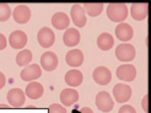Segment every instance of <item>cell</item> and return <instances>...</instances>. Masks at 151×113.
<instances>
[{"mask_svg": "<svg viewBox=\"0 0 151 113\" xmlns=\"http://www.w3.org/2000/svg\"><path fill=\"white\" fill-rule=\"evenodd\" d=\"M107 16L113 22H122L128 17V7L123 3H112L107 7Z\"/></svg>", "mask_w": 151, "mask_h": 113, "instance_id": "obj_1", "label": "cell"}, {"mask_svg": "<svg viewBox=\"0 0 151 113\" xmlns=\"http://www.w3.org/2000/svg\"><path fill=\"white\" fill-rule=\"evenodd\" d=\"M116 55L117 59L120 62H132V60L137 55V50H135L134 46L129 43H122L119 44L116 49Z\"/></svg>", "mask_w": 151, "mask_h": 113, "instance_id": "obj_2", "label": "cell"}, {"mask_svg": "<svg viewBox=\"0 0 151 113\" xmlns=\"http://www.w3.org/2000/svg\"><path fill=\"white\" fill-rule=\"evenodd\" d=\"M96 106L101 112H111L114 107V102H113L112 96L107 91H101L96 96Z\"/></svg>", "mask_w": 151, "mask_h": 113, "instance_id": "obj_3", "label": "cell"}, {"mask_svg": "<svg viewBox=\"0 0 151 113\" xmlns=\"http://www.w3.org/2000/svg\"><path fill=\"white\" fill-rule=\"evenodd\" d=\"M37 40H38L41 47L49 48L55 42V35L49 27H42L37 33Z\"/></svg>", "mask_w": 151, "mask_h": 113, "instance_id": "obj_4", "label": "cell"}, {"mask_svg": "<svg viewBox=\"0 0 151 113\" xmlns=\"http://www.w3.org/2000/svg\"><path fill=\"white\" fill-rule=\"evenodd\" d=\"M113 96H114V100L118 103H124V102L130 100L132 87L129 85L117 84V85H114V87H113Z\"/></svg>", "mask_w": 151, "mask_h": 113, "instance_id": "obj_5", "label": "cell"}, {"mask_svg": "<svg viewBox=\"0 0 151 113\" xmlns=\"http://www.w3.org/2000/svg\"><path fill=\"white\" fill-rule=\"evenodd\" d=\"M92 78H93V80H95V82L97 85L104 86V85H108L111 82L112 74H111L108 68H106V66H97L96 69L93 70V73H92Z\"/></svg>", "mask_w": 151, "mask_h": 113, "instance_id": "obj_6", "label": "cell"}, {"mask_svg": "<svg viewBox=\"0 0 151 113\" xmlns=\"http://www.w3.org/2000/svg\"><path fill=\"white\" fill-rule=\"evenodd\" d=\"M70 16L73 19V22L75 26L78 27H84L87 22V16H86V12L84 10V7L79 4H75L71 6V10H70Z\"/></svg>", "mask_w": 151, "mask_h": 113, "instance_id": "obj_7", "label": "cell"}, {"mask_svg": "<svg viewBox=\"0 0 151 113\" xmlns=\"http://www.w3.org/2000/svg\"><path fill=\"white\" fill-rule=\"evenodd\" d=\"M117 78L122 81H133L137 78V69L132 64L120 65L117 69Z\"/></svg>", "mask_w": 151, "mask_h": 113, "instance_id": "obj_8", "label": "cell"}, {"mask_svg": "<svg viewBox=\"0 0 151 113\" xmlns=\"http://www.w3.org/2000/svg\"><path fill=\"white\" fill-rule=\"evenodd\" d=\"M58 55L54 52H46L41 57V65L46 71H53L58 66Z\"/></svg>", "mask_w": 151, "mask_h": 113, "instance_id": "obj_9", "label": "cell"}, {"mask_svg": "<svg viewBox=\"0 0 151 113\" xmlns=\"http://www.w3.org/2000/svg\"><path fill=\"white\" fill-rule=\"evenodd\" d=\"M9 43L14 49H22L27 44V35L21 30L14 31L9 37Z\"/></svg>", "mask_w": 151, "mask_h": 113, "instance_id": "obj_10", "label": "cell"}, {"mask_svg": "<svg viewBox=\"0 0 151 113\" xmlns=\"http://www.w3.org/2000/svg\"><path fill=\"white\" fill-rule=\"evenodd\" d=\"M42 75V69L40 65L32 64V65H27L24 68V70L21 71V79L24 81H35L36 79L41 78Z\"/></svg>", "mask_w": 151, "mask_h": 113, "instance_id": "obj_11", "label": "cell"}, {"mask_svg": "<svg viewBox=\"0 0 151 113\" xmlns=\"http://www.w3.org/2000/svg\"><path fill=\"white\" fill-rule=\"evenodd\" d=\"M12 17L20 25L27 24L29 19H31V10L26 5H19L15 7V10L12 12Z\"/></svg>", "mask_w": 151, "mask_h": 113, "instance_id": "obj_12", "label": "cell"}, {"mask_svg": "<svg viewBox=\"0 0 151 113\" xmlns=\"http://www.w3.org/2000/svg\"><path fill=\"white\" fill-rule=\"evenodd\" d=\"M130 14H132V17L135 21L145 20L147 17V14H149V4H146V3H135V4H132Z\"/></svg>", "mask_w": 151, "mask_h": 113, "instance_id": "obj_13", "label": "cell"}, {"mask_svg": "<svg viewBox=\"0 0 151 113\" xmlns=\"http://www.w3.org/2000/svg\"><path fill=\"white\" fill-rule=\"evenodd\" d=\"M26 101V95L21 89H11L7 92V102L12 107H21Z\"/></svg>", "mask_w": 151, "mask_h": 113, "instance_id": "obj_14", "label": "cell"}, {"mask_svg": "<svg viewBox=\"0 0 151 113\" xmlns=\"http://www.w3.org/2000/svg\"><path fill=\"white\" fill-rule=\"evenodd\" d=\"M116 36L119 41L122 42H128L133 38L134 36V31L133 27L129 24H125V22H122L116 27Z\"/></svg>", "mask_w": 151, "mask_h": 113, "instance_id": "obj_15", "label": "cell"}, {"mask_svg": "<svg viewBox=\"0 0 151 113\" xmlns=\"http://www.w3.org/2000/svg\"><path fill=\"white\" fill-rule=\"evenodd\" d=\"M43 92H44V89H43L42 84L36 82V81H31L26 87L25 95L31 100H38L43 96Z\"/></svg>", "mask_w": 151, "mask_h": 113, "instance_id": "obj_16", "label": "cell"}, {"mask_svg": "<svg viewBox=\"0 0 151 113\" xmlns=\"http://www.w3.org/2000/svg\"><path fill=\"white\" fill-rule=\"evenodd\" d=\"M65 60L68 65H70V66H74V68L80 66L84 63V53L80 49H71L66 53Z\"/></svg>", "mask_w": 151, "mask_h": 113, "instance_id": "obj_17", "label": "cell"}, {"mask_svg": "<svg viewBox=\"0 0 151 113\" xmlns=\"http://www.w3.org/2000/svg\"><path fill=\"white\" fill-rule=\"evenodd\" d=\"M79 100V92L74 89H64L60 92V101L64 106H73Z\"/></svg>", "mask_w": 151, "mask_h": 113, "instance_id": "obj_18", "label": "cell"}, {"mask_svg": "<svg viewBox=\"0 0 151 113\" xmlns=\"http://www.w3.org/2000/svg\"><path fill=\"white\" fill-rule=\"evenodd\" d=\"M63 42L66 47L78 46L80 42V32L76 28H68L63 36Z\"/></svg>", "mask_w": 151, "mask_h": 113, "instance_id": "obj_19", "label": "cell"}, {"mask_svg": "<svg viewBox=\"0 0 151 113\" xmlns=\"http://www.w3.org/2000/svg\"><path fill=\"white\" fill-rule=\"evenodd\" d=\"M52 25L57 30H65L70 25V19L65 12H57L52 17Z\"/></svg>", "mask_w": 151, "mask_h": 113, "instance_id": "obj_20", "label": "cell"}, {"mask_svg": "<svg viewBox=\"0 0 151 113\" xmlns=\"http://www.w3.org/2000/svg\"><path fill=\"white\" fill-rule=\"evenodd\" d=\"M82 80H84V75L81 71L74 69V70H69L65 74V82L71 87H76L80 86L82 84Z\"/></svg>", "mask_w": 151, "mask_h": 113, "instance_id": "obj_21", "label": "cell"}, {"mask_svg": "<svg viewBox=\"0 0 151 113\" xmlns=\"http://www.w3.org/2000/svg\"><path fill=\"white\" fill-rule=\"evenodd\" d=\"M113 44H114V38L108 32L101 33L97 38V46L101 50H109L113 47Z\"/></svg>", "mask_w": 151, "mask_h": 113, "instance_id": "obj_22", "label": "cell"}, {"mask_svg": "<svg viewBox=\"0 0 151 113\" xmlns=\"http://www.w3.org/2000/svg\"><path fill=\"white\" fill-rule=\"evenodd\" d=\"M84 10L87 12L88 16L97 17L103 10V4L102 3H86L84 4Z\"/></svg>", "mask_w": 151, "mask_h": 113, "instance_id": "obj_23", "label": "cell"}, {"mask_svg": "<svg viewBox=\"0 0 151 113\" xmlns=\"http://www.w3.org/2000/svg\"><path fill=\"white\" fill-rule=\"evenodd\" d=\"M32 60V52L28 49H22L16 55V64L20 66H27Z\"/></svg>", "mask_w": 151, "mask_h": 113, "instance_id": "obj_24", "label": "cell"}, {"mask_svg": "<svg viewBox=\"0 0 151 113\" xmlns=\"http://www.w3.org/2000/svg\"><path fill=\"white\" fill-rule=\"evenodd\" d=\"M11 9H10V5L9 4H5V3H0V21L4 22L7 21L11 17Z\"/></svg>", "mask_w": 151, "mask_h": 113, "instance_id": "obj_25", "label": "cell"}, {"mask_svg": "<svg viewBox=\"0 0 151 113\" xmlns=\"http://www.w3.org/2000/svg\"><path fill=\"white\" fill-rule=\"evenodd\" d=\"M48 113H66V109H65V107L62 106V104L53 103L48 108Z\"/></svg>", "mask_w": 151, "mask_h": 113, "instance_id": "obj_26", "label": "cell"}, {"mask_svg": "<svg viewBox=\"0 0 151 113\" xmlns=\"http://www.w3.org/2000/svg\"><path fill=\"white\" fill-rule=\"evenodd\" d=\"M118 113H137V111H135L134 107L129 106V104H124V106H122L119 108Z\"/></svg>", "mask_w": 151, "mask_h": 113, "instance_id": "obj_27", "label": "cell"}, {"mask_svg": "<svg viewBox=\"0 0 151 113\" xmlns=\"http://www.w3.org/2000/svg\"><path fill=\"white\" fill-rule=\"evenodd\" d=\"M147 101H149V96L145 95L144 99H142V109H144L146 113L149 112V103H147Z\"/></svg>", "mask_w": 151, "mask_h": 113, "instance_id": "obj_28", "label": "cell"}, {"mask_svg": "<svg viewBox=\"0 0 151 113\" xmlns=\"http://www.w3.org/2000/svg\"><path fill=\"white\" fill-rule=\"evenodd\" d=\"M6 48V38L3 33H0V50Z\"/></svg>", "mask_w": 151, "mask_h": 113, "instance_id": "obj_29", "label": "cell"}, {"mask_svg": "<svg viewBox=\"0 0 151 113\" xmlns=\"http://www.w3.org/2000/svg\"><path fill=\"white\" fill-rule=\"evenodd\" d=\"M6 84V78H5V75L0 71V90H1Z\"/></svg>", "mask_w": 151, "mask_h": 113, "instance_id": "obj_30", "label": "cell"}, {"mask_svg": "<svg viewBox=\"0 0 151 113\" xmlns=\"http://www.w3.org/2000/svg\"><path fill=\"white\" fill-rule=\"evenodd\" d=\"M80 112H81V113H93V112H92V109H90V108H87V107L80 108Z\"/></svg>", "mask_w": 151, "mask_h": 113, "instance_id": "obj_31", "label": "cell"}, {"mask_svg": "<svg viewBox=\"0 0 151 113\" xmlns=\"http://www.w3.org/2000/svg\"><path fill=\"white\" fill-rule=\"evenodd\" d=\"M0 108H7V106H6V104H4V103H1V104H0Z\"/></svg>", "mask_w": 151, "mask_h": 113, "instance_id": "obj_32", "label": "cell"}]
</instances>
